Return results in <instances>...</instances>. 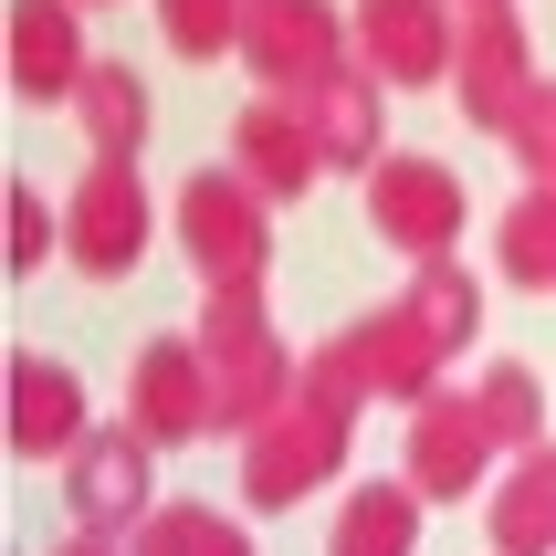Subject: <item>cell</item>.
Wrapping results in <instances>:
<instances>
[{
	"label": "cell",
	"instance_id": "1",
	"mask_svg": "<svg viewBox=\"0 0 556 556\" xmlns=\"http://www.w3.org/2000/svg\"><path fill=\"white\" fill-rule=\"evenodd\" d=\"M326 463H337V400H326V409H294V400H283L274 420L252 431V452H242V494L252 504H305Z\"/></svg>",
	"mask_w": 556,
	"mask_h": 556
},
{
	"label": "cell",
	"instance_id": "2",
	"mask_svg": "<svg viewBox=\"0 0 556 556\" xmlns=\"http://www.w3.org/2000/svg\"><path fill=\"white\" fill-rule=\"evenodd\" d=\"M63 252H74L85 274H126V263L148 252V200H137V168H116V157H94V168H85Z\"/></svg>",
	"mask_w": 556,
	"mask_h": 556
},
{
	"label": "cell",
	"instance_id": "3",
	"mask_svg": "<svg viewBox=\"0 0 556 556\" xmlns=\"http://www.w3.org/2000/svg\"><path fill=\"white\" fill-rule=\"evenodd\" d=\"M220 378H211V357L189 337H157L148 357H137V431L148 441H189V431H211L220 420V400H211Z\"/></svg>",
	"mask_w": 556,
	"mask_h": 556
},
{
	"label": "cell",
	"instance_id": "4",
	"mask_svg": "<svg viewBox=\"0 0 556 556\" xmlns=\"http://www.w3.org/2000/svg\"><path fill=\"white\" fill-rule=\"evenodd\" d=\"M378 231L409 252H452L463 231V179L441 168V157H389L378 168Z\"/></svg>",
	"mask_w": 556,
	"mask_h": 556
},
{
	"label": "cell",
	"instance_id": "5",
	"mask_svg": "<svg viewBox=\"0 0 556 556\" xmlns=\"http://www.w3.org/2000/svg\"><path fill=\"white\" fill-rule=\"evenodd\" d=\"M179 231H189V252L211 263L231 294L252 283V263H263V220H252V189H231V179H189L179 189Z\"/></svg>",
	"mask_w": 556,
	"mask_h": 556
},
{
	"label": "cell",
	"instance_id": "6",
	"mask_svg": "<svg viewBox=\"0 0 556 556\" xmlns=\"http://www.w3.org/2000/svg\"><path fill=\"white\" fill-rule=\"evenodd\" d=\"M74 515L85 526H137L148 515V431H85V452H74Z\"/></svg>",
	"mask_w": 556,
	"mask_h": 556
},
{
	"label": "cell",
	"instance_id": "7",
	"mask_svg": "<svg viewBox=\"0 0 556 556\" xmlns=\"http://www.w3.org/2000/svg\"><path fill=\"white\" fill-rule=\"evenodd\" d=\"M94 63L74 53V11L63 0H11V85L31 105H53V94H85Z\"/></svg>",
	"mask_w": 556,
	"mask_h": 556
},
{
	"label": "cell",
	"instance_id": "8",
	"mask_svg": "<svg viewBox=\"0 0 556 556\" xmlns=\"http://www.w3.org/2000/svg\"><path fill=\"white\" fill-rule=\"evenodd\" d=\"M483 452H504L494 420H483V400H452V409H420V431H409V483L420 494H472V463Z\"/></svg>",
	"mask_w": 556,
	"mask_h": 556
},
{
	"label": "cell",
	"instance_id": "9",
	"mask_svg": "<svg viewBox=\"0 0 556 556\" xmlns=\"http://www.w3.org/2000/svg\"><path fill=\"white\" fill-rule=\"evenodd\" d=\"M526 31H515V11H504V0H483V11H472V42H463V94H472V116H515V105H526L535 94V74H526Z\"/></svg>",
	"mask_w": 556,
	"mask_h": 556
},
{
	"label": "cell",
	"instance_id": "10",
	"mask_svg": "<svg viewBox=\"0 0 556 556\" xmlns=\"http://www.w3.org/2000/svg\"><path fill=\"white\" fill-rule=\"evenodd\" d=\"M11 441H22L31 463L42 452H85V389H74V368H53V357H22L11 368Z\"/></svg>",
	"mask_w": 556,
	"mask_h": 556
},
{
	"label": "cell",
	"instance_id": "11",
	"mask_svg": "<svg viewBox=\"0 0 556 556\" xmlns=\"http://www.w3.org/2000/svg\"><path fill=\"white\" fill-rule=\"evenodd\" d=\"M231 137H242V168H252L263 189H283V200H294V189L315 179V157H326V148H315V126H305V116H283L274 94H263V105H252Z\"/></svg>",
	"mask_w": 556,
	"mask_h": 556
},
{
	"label": "cell",
	"instance_id": "12",
	"mask_svg": "<svg viewBox=\"0 0 556 556\" xmlns=\"http://www.w3.org/2000/svg\"><path fill=\"white\" fill-rule=\"evenodd\" d=\"M368 42H378V74H400V85H431L452 63V31L420 0H368Z\"/></svg>",
	"mask_w": 556,
	"mask_h": 556
},
{
	"label": "cell",
	"instance_id": "13",
	"mask_svg": "<svg viewBox=\"0 0 556 556\" xmlns=\"http://www.w3.org/2000/svg\"><path fill=\"white\" fill-rule=\"evenodd\" d=\"M74 105H85V126H94V157H116V168H126L137 137H148V85H137L126 63H94Z\"/></svg>",
	"mask_w": 556,
	"mask_h": 556
},
{
	"label": "cell",
	"instance_id": "14",
	"mask_svg": "<svg viewBox=\"0 0 556 556\" xmlns=\"http://www.w3.org/2000/svg\"><path fill=\"white\" fill-rule=\"evenodd\" d=\"M494 546L504 556H546L556 546V463H546V452H535V463L515 472V494L494 504Z\"/></svg>",
	"mask_w": 556,
	"mask_h": 556
},
{
	"label": "cell",
	"instance_id": "15",
	"mask_svg": "<svg viewBox=\"0 0 556 556\" xmlns=\"http://www.w3.org/2000/svg\"><path fill=\"white\" fill-rule=\"evenodd\" d=\"M315 148L346 157V168H357V157H378V94L346 85V74H326V85H315Z\"/></svg>",
	"mask_w": 556,
	"mask_h": 556
},
{
	"label": "cell",
	"instance_id": "16",
	"mask_svg": "<svg viewBox=\"0 0 556 556\" xmlns=\"http://www.w3.org/2000/svg\"><path fill=\"white\" fill-rule=\"evenodd\" d=\"M472 315H483V305H472V283L452 274V263H431V274L409 283V326H420V337H431L441 357H452V346L472 337Z\"/></svg>",
	"mask_w": 556,
	"mask_h": 556
},
{
	"label": "cell",
	"instance_id": "17",
	"mask_svg": "<svg viewBox=\"0 0 556 556\" xmlns=\"http://www.w3.org/2000/svg\"><path fill=\"white\" fill-rule=\"evenodd\" d=\"M137 556H242V535L220 515H200V504H168V515L137 526Z\"/></svg>",
	"mask_w": 556,
	"mask_h": 556
},
{
	"label": "cell",
	"instance_id": "18",
	"mask_svg": "<svg viewBox=\"0 0 556 556\" xmlns=\"http://www.w3.org/2000/svg\"><path fill=\"white\" fill-rule=\"evenodd\" d=\"M483 420H494V441H535V420H546V378H535V368H494V378H483Z\"/></svg>",
	"mask_w": 556,
	"mask_h": 556
},
{
	"label": "cell",
	"instance_id": "19",
	"mask_svg": "<svg viewBox=\"0 0 556 556\" xmlns=\"http://www.w3.org/2000/svg\"><path fill=\"white\" fill-rule=\"evenodd\" d=\"M157 22H168V42H179L189 63H211L231 31H242V0H157Z\"/></svg>",
	"mask_w": 556,
	"mask_h": 556
},
{
	"label": "cell",
	"instance_id": "20",
	"mask_svg": "<svg viewBox=\"0 0 556 556\" xmlns=\"http://www.w3.org/2000/svg\"><path fill=\"white\" fill-rule=\"evenodd\" d=\"M504 263H515L526 283H556V189H546V200H526V211L504 220Z\"/></svg>",
	"mask_w": 556,
	"mask_h": 556
},
{
	"label": "cell",
	"instance_id": "21",
	"mask_svg": "<svg viewBox=\"0 0 556 556\" xmlns=\"http://www.w3.org/2000/svg\"><path fill=\"white\" fill-rule=\"evenodd\" d=\"M400 535H409V504L400 494H357L346 526H337V556H400Z\"/></svg>",
	"mask_w": 556,
	"mask_h": 556
},
{
	"label": "cell",
	"instance_id": "22",
	"mask_svg": "<svg viewBox=\"0 0 556 556\" xmlns=\"http://www.w3.org/2000/svg\"><path fill=\"white\" fill-rule=\"evenodd\" d=\"M504 148L526 157L535 179H556V85H535L526 105H515V116H504Z\"/></svg>",
	"mask_w": 556,
	"mask_h": 556
},
{
	"label": "cell",
	"instance_id": "23",
	"mask_svg": "<svg viewBox=\"0 0 556 556\" xmlns=\"http://www.w3.org/2000/svg\"><path fill=\"white\" fill-rule=\"evenodd\" d=\"M42 252H53V211H42L31 189H11V274H31Z\"/></svg>",
	"mask_w": 556,
	"mask_h": 556
},
{
	"label": "cell",
	"instance_id": "24",
	"mask_svg": "<svg viewBox=\"0 0 556 556\" xmlns=\"http://www.w3.org/2000/svg\"><path fill=\"white\" fill-rule=\"evenodd\" d=\"M63 556H116V546H94V535H74V546H63Z\"/></svg>",
	"mask_w": 556,
	"mask_h": 556
}]
</instances>
